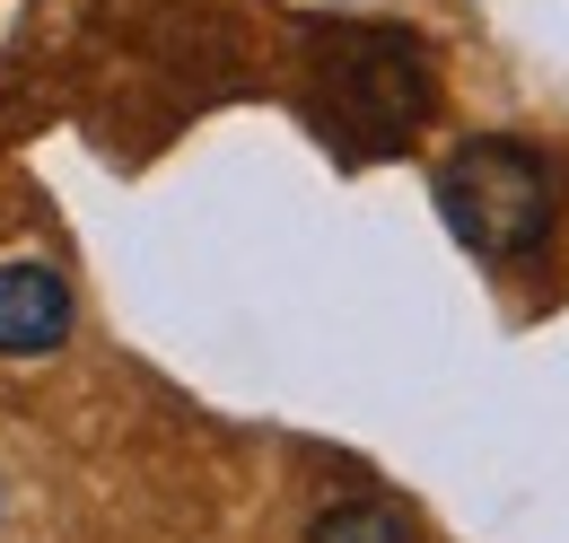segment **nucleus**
<instances>
[{
    "instance_id": "obj_5",
    "label": "nucleus",
    "mask_w": 569,
    "mask_h": 543,
    "mask_svg": "<svg viewBox=\"0 0 569 543\" xmlns=\"http://www.w3.org/2000/svg\"><path fill=\"white\" fill-rule=\"evenodd\" d=\"M0 517H9V491H0Z\"/></svg>"
},
{
    "instance_id": "obj_3",
    "label": "nucleus",
    "mask_w": 569,
    "mask_h": 543,
    "mask_svg": "<svg viewBox=\"0 0 569 543\" xmlns=\"http://www.w3.org/2000/svg\"><path fill=\"white\" fill-rule=\"evenodd\" d=\"M79 325L71 280L36 255H9L0 264V359H53Z\"/></svg>"
},
{
    "instance_id": "obj_1",
    "label": "nucleus",
    "mask_w": 569,
    "mask_h": 543,
    "mask_svg": "<svg viewBox=\"0 0 569 543\" xmlns=\"http://www.w3.org/2000/svg\"><path fill=\"white\" fill-rule=\"evenodd\" d=\"M307 79H316L325 132L342 140L351 158L403 149V140L429 124V106H438L429 53L403 36V27H325L316 53H307Z\"/></svg>"
},
{
    "instance_id": "obj_4",
    "label": "nucleus",
    "mask_w": 569,
    "mask_h": 543,
    "mask_svg": "<svg viewBox=\"0 0 569 543\" xmlns=\"http://www.w3.org/2000/svg\"><path fill=\"white\" fill-rule=\"evenodd\" d=\"M307 543H412V517L395 500H333V509H316Z\"/></svg>"
},
{
    "instance_id": "obj_2",
    "label": "nucleus",
    "mask_w": 569,
    "mask_h": 543,
    "mask_svg": "<svg viewBox=\"0 0 569 543\" xmlns=\"http://www.w3.org/2000/svg\"><path fill=\"white\" fill-rule=\"evenodd\" d=\"M438 219H447L482 264H517V255H535V246L552 237L561 176H552V158L526 149V140H465V149H447V167H438Z\"/></svg>"
}]
</instances>
